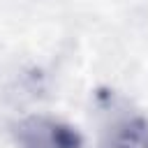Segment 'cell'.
Wrapping results in <instances>:
<instances>
[{
	"label": "cell",
	"mask_w": 148,
	"mask_h": 148,
	"mask_svg": "<svg viewBox=\"0 0 148 148\" xmlns=\"http://www.w3.org/2000/svg\"><path fill=\"white\" fill-rule=\"evenodd\" d=\"M102 148H148V118L120 116L102 132Z\"/></svg>",
	"instance_id": "obj_2"
},
{
	"label": "cell",
	"mask_w": 148,
	"mask_h": 148,
	"mask_svg": "<svg viewBox=\"0 0 148 148\" xmlns=\"http://www.w3.org/2000/svg\"><path fill=\"white\" fill-rule=\"evenodd\" d=\"M16 148H81L83 139L76 127L53 116H28L12 130Z\"/></svg>",
	"instance_id": "obj_1"
}]
</instances>
